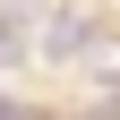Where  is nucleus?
I'll use <instances>...</instances> for the list:
<instances>
[{"label": "nucleus", "mask_w": 120, "mask_h": 120, "mask_svg": "<svg viewBox=\"0 0 120 120\" xmlns=\"http://www.w3.org/2000/svg\"><path fill=\"white\" fill-rule=\"evenodd\" d=\"M26 17H34V0H0V69H26V52H34Z\"/></svg>", "instance_id": "1"}, {"label": "nucleus", "mask_w": 120, "mask_h": 120, "mask_svg": "<svg viewBox=\"0 0 120 120\" xmlns=\"http://www.w3.org/2000/svg\"><path fill=\"white\" fill-rule=\"evenodd\" d=\"M86 43H94V17H86V9H52V52L86 60Z\"/></svg>", "instance_id": "2"}, {"label": "nucleus", "mask_w": 120, "mask_h": 120, "mask_svg": "<svg viewBox=\"0 0 120 120\" xmlns=\"http://www.w3.org/2000/svg\"><path fill=\"white\" fill-rule=\"evenodd\" d=\"M77 69H86V77H103V86H120V34H94Z\"/></svg>", "instance_id": "3"}, {"label": "nucleus", "mask_w": 120, "mask_h": 120, "mask_svg": "<svg viewBox=\"0 0 120 120\" xmlns=\"http://www.w3.org/2000/svg\"><path fill=\"white\" fill-rule=\"evenodd\" d=\"M0 120H34V112H17V103H0Z\"/></svg>", "instance_id": "4"}]
</instances>
